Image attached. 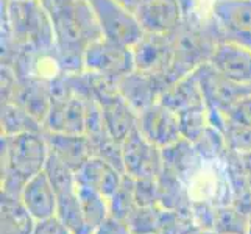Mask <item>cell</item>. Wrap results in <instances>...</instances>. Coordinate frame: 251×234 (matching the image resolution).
Here are the masks:
<instances>
[{"label": "cell", "mask_w": 251, "mask_h": 234, "mask_svg": "<svg viewBox=\"0 0 251 234\" xmlns=\"http://www.w3.org/2000/svg\"><path fill=\"white\" fill-rule=\"evenodd\" d=\"M178 116H179V122H181V133H183V137L192 144H195L198 139H200V137L207 131V128L212 125L211 117H209V111H207L206 105L184 111Z\"/></svg>", "instance_id": "83f0119b"}, {"label": "cell", "mask_w": 251, "mask_h": 234, "mask_svg": "<svg viewBox=\"0 0 251 234\" xmlns=\"http://www.w3.org/2000/svg\"><path fill=\"white\" fill-rule=\"evenodd\" d=\"M134 184H136V180L125 173L119 187L116 189V192L108 198L109 215L126 220L129 215L133 214V211L137 208Z\"/></svg>", "instance_id": "484cf974"}, {"label": "cell", "mask_w": 251, "mask_h": 234, "mask_svg": "<svg viewBox=\"0 0 251 234\" xmlns=\"http://www.w3.org/2000/svg\"><path fill=\"white\" fill-rule=\"evenodd\" d=\"M162 159H164V167L170 170L172 173H175L184 183L190 173L200 166L203 156L195 149V145L192 142H189L183 137L178 142L162 149Z\"/></svg>", "instance_id": "ffe728a7"}, {"label": "cell", "mask_w": 251, "mask_h": 234, "mask_svg": "<svg viewBox=\"0 0 251 234\" xmlns=\"http://www.w3.org/2000/svg\"><path fill=\"white\" fill-rule=\"evenodd\" d=\"M194 230H197V225L194 223L192 217L167 211L166 219L156 234H189Z\"/></svg>", "instance_id": "4dcf8cb0"}, {"label": "cell", "mask_w": 251, "mask_h": 234, "mask_svg": "<svg viewBox=\"0 0 251 234\" xmlns=\"http://www.w3.org/2000/svg\"><path fill=\"white\" fill-rule=\"evenodd\" d=\"M189 234H217V233L212 231V230H200V228H197L194 231H190Z\"/></svg>", "instance_id": "f35d334b"}, {"label": "cell", "mask_w": 251, "mask_h": 234, "mask_svg": "<svg viewBox=\"0 0 251 234\" xmlns=\"http://www.w3.org/2000/svg\"><path fill=\"white\" fill-rule=\"evenodd\" d=\"M222 133L225 136V141H226L229 150L236 153L251 152V128L250 127L232 124L226 120Z\"/></svg>", "instance_id": "f1b7e54d"}, {"label": "cell", "mask_w": 251, "mask_h": 234, "mask_svg": "<svg viewBox=\"0 0 251 234\" xmlns=\"http://www.w3.org/2000/svg\"><path fill=\"white\" fill-rule=\"evenodd\" d=\"M137 130L147 141L159 149H166L183 139L179 116L159 102L139 112Z\"/></svg>", "instance_id": "8fae6325"}, {"label": "cell", "mask_w": 251, "mask_h": 234, "mask_svg": "<svg viewBox=\"0 0 251 234\" xmlns=\"http://www.w3.org/2000/svg\"><path fill=\"white\" fill-rule=\"evenodd\" d=\"M53 24L55 58L63 72H83L86 50L103 38L88 0L47 11Z\"/></svg>", "instance_id": "6da1fadb"}, {"label": "cell", "mask_w": 251, "mask_h": 234, "mask_svg": "<svg viewBox=\"0 0 251 234\" xmlns=\"http://www.w3.org/2000/svg\"><path fill=\"white\" fill-rule=\"evenodd\" d=\"M95 14L103 38L126 47H133L144 36L139 21L129 8L119 0H88Z\"/></svg>", "instance_id": "5b68a950"}, {"label": "cell", "mask_w": 251, "mask_h": 234, "mask_svg": "<svg viewBox=\"0 0 251 234\" xmlns=\"http://www.w3.org/2000/svg\"><path fill=\"white\" fill-rule=\"evenodd\" d=\"M5 19L17 53L55 55L53 24L39 0H6Z\"/></svg>", "instance_id": "7a4b0ae2"}, {"label": "cell", "mask_w": 251, "mask_h": 234, "mask_svg": "<svg viewBox=\"0 0 251 234\" xmlns=\"http://www.w3.org/2000/svg\"><path fill=\"white\" fill-rule=\"evenodd\" d=\"M209 64L229 80L251 86V49L231 39L215 44Z\"/></svg>", "instance_id": "7c38bea8"}, {"label": "cell", "mask_w": 251, "mask_h": 234, "mask_svg": "<svg viewBox=\"0 0 251 234\" xmlns=\"http://www.w3.org/2000/svg\"><path fill=\"white\" fill-rule=\"evenodd\" d=\"M215 212H217V206L207 202H192V211H190V217H192L197 228L200 230H212L214 231V222H215Z\"/></svg>", "instance_id": "1f68e13d"}, {"label": "cell", "mask_w": 251, "mask_h": 234, "mask_svg": "<svg viewBox=\"0 0 251 234\" xmlns=\"http://www.w3.org/2000/svg\"><path fill=\"white\" fill-rule=\"evenodd\" d=\"M0 234H33L36 220L21 198L0 195Z\"/></svg>", "instance_id": "44dd1931"}, {"label": "cell", "mask_w": 251, "mask_h": 234, "mask_svg": "<svg viewBox=\"0 0 251 234\" xmlns=\"http://www.w3.org/2000/svg\"><path fill=\"white\" fill-rule=\"evenodd\" d=\"M248 186H250V190H251V177L248 178Z\"/></svg>", "instance_id": "60d3db41"}, {"label": "cell", "mask_w": 251, "mask_h": 234, "mask_svg": "<svg viewBox=\"0 0 251 234\" xmlns=\"http://www.w3.org/2000/svg\"><path fill=\"white\" fill-rule=\"evenodd\" d=\"M167 209L161 205L137 206L126 219L133 234H156L166 219Z\"/></svg>", "instance_id": "d4e9b609"}, {"label": "cell", "mask_w": 251, "mask_h": 234, "mask_svg": "<svg viewBox=\"0 0 251 234\" xmlns=\"http://www.w3.org/2000/svg\"><path fill=\"white\" fill-rule=\"evenodd\" d=\"M134 14L145 33L173 34L184 22L179 0H147Z\"/></svg>", "instance_id": "4fadbf2b"}, {"label": "cell", "mask_w": 251, "mask_h": 234, "mask_svg": "<svg viewBox=\"0 0 251 234\" xmlns=\"http://www.w3.org/2000/svg\"><path fill=\"white\" fill-rule=\"evenodd\" d=\"M164 88L166 84L159 78L139 71H133L117 80V89L120 95L133 106L137 114L158 103Z\"/></svg>", "instance_id": "5bb4252c"}, {"label": "cell", "mask_w": 251, "mask_h": 234, "mask_svg": "<svg viewBox=\"0 0 251 234\" xmlns=\"http://www.w3.org/2000/svg\"><path fill=\"white\" fill-rule=\"evenodd\" d=\"M158 183H159V205L164 209L190 217L192 198H190L189 190L183 181L175 173H172L170 170L164 167L161 175L158 177Z\"/></svg>", "instance_id": "d6986e66"}, {"label": "cell", "mask_w": 251, "mask_h": 234, "mask_svg": "<svg viewBox=\"0 0 251 234\" xmlns=\"http://www.w3.org/2000/svg\"><path fill=\"white\" fill-rule=\"evenodd\" d=\"M184 184L192 202H207L215 206L232 205V190L223 159H206L186 178Z\"/></svg>", "instance_id": "8992f818"}, {"label": "cell", "mask_w": 251, "mask_h": 234, "mask_svg": "<svg viewBox=\"0 0 251 234\" xmlns=\"http://www.w3.org/2000/svg\"><path fill=\"white\" fill-rule=\"evenodd\" d=\"M84 71L119 80L124 75L136 71L131 47L101 38L86 50Z\"/></svg>", "instance_id": "ba28073f"}, {"label": "cell", "mask_w": 251, "mask_h": 234, "mask_svg": "<svg viewBox=\"0 0 251 234\" xmlns=\"http://www.w3.org/2000/svg\"><path fill=\"white\" fill-rule=\"evenodd\" d=\"M134 69L159 78L169 84V75L173 64V41L172 34L144 33V36L131 47Z\"/></svg>", "instance_id": "52a82bcc"}, {"label": "cell", "mask_w": 251, "mask_h": 234, "mask_svg": "<svg viewBox=\"0 0 251 234\" xmlns=\"http://www.w3.org/2000/svg\"><path fill=\"white\" fill-rule=\"evenodd\" d=\"M94 234H133V233L126 220L108 215V217L94 230Z\"/></svg>", "instance_id": "836d02e7"}, {"label": "cell", "mask_w": 251, "mask_h": 234, "mask_svg": "<svg viewBox=\"0 0 251 234\" xmlns=\"http://www.w3.org/2000/svg\"><path fill=\"white\" fill-rule=\"evenodd\" d=\"M211 17L222 39L251 49V0H214Z\"/></svg>", "instance_id": "9c48e42d"}, {"label": "cell", "mask_w": 251, "mask_h": 234, "mask_svg": "<svg viewBox=\"0 0 251 234\" xmlns=\"http://www.w3.org/2000/svg\"><path fill=\"white\" fill-rule=\"evenodd\" d=\"M124 175L125 173L117 170L112 164L97 158V156H92L75 172V181L76 186L92 189L103 197L109 198L116 192Z\"/></svg>", "instance_id": "9a60e30c"}, {"label": "cell", "mask_w": 251, "mask_h": 234, "mask_svg": "<svg viewBox=\"0 0 251 234\" xmlns=\"http://www.w3.org/2000/svg\"><path fill=\"white\" fill-rule=\"evenodd\" d=\"M125 173L133 178H158L164 170L162 149L147 141L139 130L122 142Z\"/></svg>", "instance_id": "30bf717a"}, {"label": "cell", "mask_w": 251, "mask_h": 234, "mask_svg": "<svg viewBox=\"0 0 251 234\" xmlns=\"http://www.w3.org/2000/svg\"><path fill=\"white\" fill-rule=\"evenodd\" d=\"M49 152L58 156L74 172L92 158V147L86 134H63L44 131Z\"/></svg>", "instance_id": "e0dca14e"}, {"label": "cell", "mask_w": 251, "mask_h": 234, "mask_svg": "<svg viewBox=\"0 0 251 234\" xmlns=\"http://www.w3.org/2000/svg\"><path fill=\"white\" fill-rule=\"evenodd\" d=\"M21 200L34 220H44L56 215L58 195L44 170L27 181Z\"/></svg>", "instance_id": "2e32d148"}, {"label": "cell", "mask_w": 251, "mask_h": 234, "mask_svg": "<svg viewBox=\"0 0 251 234\" xmlns=\"http://www.w3.org/2000/svg\"><path fill=\"white\" fill-rule=\"evenodd\" d=\"M134 192H136L137 206L159 205L158 178H137L134 184Z\"/></svg>", "instance_id": "f546056e"}, {"label": "cell", "mask_w": 251, "mask_h": 234, "mask_svg": "<svg viewBox=\"0 0 251 234\" xmlns=\"http://www.w3.org/2000/svg\"><path fill=\"white\" fill-rule=\"evenodd\" d=\"M33 234H72V233L64 227L63 222L56 215H53V217H49L44 220H36Z\"/></svg>", "instance_id": "e575fe53"}, {"label": "cell", "mask_w": 251, "mask_h": 234, "mask_svg": "<svg viewBox=\"0 0 251 234\" xmlns=\"http://www.w3.org/2000/svg\"><path fill=\"white\" fill-rule=\"evenodd\" d=\"M39 2L42 3V6H44L47 11H51V10H56V8L66 6L69 3H74L76 0H39Z\"/></svg>", "instance_id": "d590c367"}, {"label": "cell", "mask_w": 251, "mask_h": 234, "mask_svg": "<svg viewBox=\"0 0 251 234\" xmlns=\"http://www.w3.org/2000/svg\"><path fill=\"white\" fill-rule=\"evenodd\" d=\"M76 190H78L84 220L88 223V227L94 231L109 215V202L106 197H103L92 189L78 186Z\"/></svg>", "instance_id": "cb8c5ba5"}, {"label": "cell", "mask_w": 251, "mask_h": 234, "mask_svg": "<svg viewBox=\"0 0 251 234\" xmlns=\"http://www.w3.org/2000/svg\"><path fill=\"white\" fill-rule=\"evenodd\" d=\"M225 119H226L228 122L239 124V125L251 128V94H248L247 97H244L240 102H237L234 105V108L225 116Z\"/></svg>", "instance_id": "d6a6232c"}, {"label": "cell", "mask_w": 251, "mask_h": 234, "mask_svg": "<svg viewBox=\"0 0 251 234\" xmlns=\"http://www.w3.org/2000/svg\"><path fill=\"white\" fill-rule=\"evenodd\" d=\"M2 136H17L24 133H44V127L27 109L16 102H2Z\"/></svg>", "instance_id": "7402d4cb"}, {"label": "cell", "mask_w": 251, "mask_h": 234, "mask_svg": "<svg viewBox=\"0 0 251 234\" xmlns=\"http://www.w3.org/2000/svg\"><path fill=\"white\" fill-rule=\"evenodd\" d=\"M120 3H124L126 8H129V10L131 11H136L137 8H139L142 3H145L147 0H119Z\"/></svg>", "instance_id": "74e56055"}, {"label": "cell", "mask_w": 251, "mask_h": 234, "mask_svg": "<svg viewBox=\"0 0 251 234\" xmlns=\"http://www.w3.org/2000/svg\"><path fill=\"white\" fill-rule=\"evenodd\" d=\"M159 103L175 111L176 114L206 105L201 88L194 74L167 84L159 95Z\"/></svg>", "instance_id": "ac0fdd59"}, {"label": "cell", "mask_w": 251, "mask_h": 234, "mask_svg": "<svg viewBox=\"0 0 251 234\" xmlns=\"http://www.w3.org/2000/svg\"><path fill=\"white\" fill-rule=\"evenodd\" d=\"M2 178H14L27 184L46 167L49 145L44 133L2 136Z\"/></svg>", "instance_id": "3957f363"}, {"label": "cell", "mask_w": 251, "mask_h": 234, "mask_svg": "<svg viewBox=\"0 0 251 234\" xmlns=\"http://www.w3.org/2000/svg\"><path fill=\"white\" fill-rule=\"evenodd\" d=\"M56 217L63 222L64 227L72 234H94V231L88 227V223L84 220L78 190L76 189L58 194Z\"/></svg>", "instance_id": "603a6c76"}, {"label": "cell", "mask_w": 251, "mask_h": 234, "mask_svg": "<svg viewBox=\"0 0 251 234\" xmlns=\"http://www.w3.org/2000/svg\"><path fill=\"white\" fill-rule=\"evenodd\" d=\"M247 234H251V217H250V223H248V231Z\"/></svg>", "instance_id": "ab89813d"}, {"label": "cell", "mask_w": 251, "mask_h": 234, "mask_svg": "<svg viewBox=\"0 0 251 234\" xmlns=\"http://www.w3.org/2000/svg\"><path fill=\"white\" fill-rule=\"evenodd\" d=\"M192 74L201 88L212 127L222 131L225 127V116L234 108L237 102L251 94V86L229 80L215 71L209 61L197 67Z\"/></svg>", "instance_id": "277c9868"}, {"label": "cell", "mask_w": 251, "mask_h": 234, "mask_svg": "<svg viewBox=\"0 0 251 234\" xmlns=\"http://www.w3.org/2000/svg\"><path fill=\"white\" fill-rule=\"evenodd\" d=\"M239 158H240V164L244 167L247 177H251V152H245V153H239Z\"/></svg>", "instance_id": "8d00e7d4"}, {"label": "cell", "mask_w": 251, "mask_h": 234, "mask_svg": "<svg viewBox=\"0 0 251 234\" xmlns=\"http://www.w3.org/2000/svg\"><path fill=\"white\" fill-rule=\"evenodd\" d=\"M250 217L240 212L234 205L217 206L214 231L217 234H247Z\"/></svg>", "instance_id": "4316f807"}]
</instances>
